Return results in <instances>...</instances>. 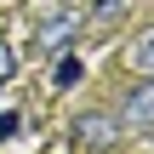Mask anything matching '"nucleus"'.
Listing matches in <instances>:
<instances>
[{
  "mask_svg": "<svg viewBox=\"0 0 154 154\" xmlns=\"http://www.w3.org/2000/svg\"><path fill=\"white\" fill-rule=\"evenodd\" d=\"M11 74H17V51H11V46H6V40H0V86H6V80H11Z\"/></svg>",
  "mask_w": 154,
  "mask_h": 154,
  "instance_id": "7",
  "label": "nucleus"
},
{
  "mask_svg": "<svg viewBox=\"0 0 154 154\" xmlns=\"http://www.w3.org/2000/svg\"><path fill=\"white\" fill-rule=\"evenodd\" d=\"M114 114H120V131H154V80L131 86L126 103H120Z\"/></svg>",
  "mask_w": 154,
  "mask_h": 154,
  "instance_id": "2",
  "label": "nucleus"
},
{
  "mask_svg": "<svg viewBox=\"0 0 154 154\" xmlns=\"http://www.w3.org/2000/svg\"><path fill=\"white\" fill-rule=\"evenodd\" d=\"M74 34H80V17H74V11H57V17H46V23L34 29V46H40L46 57H63V51L74 46Z\"/></svg>",
  "mask_w": 154,
  "mask_h": 154,
  "instance_id": "3",
  "label": "nucleus"
},
{
  "mask_svg": "<svg viewBox=\"0 0 154 154\" xmlns=\"http://www.w3.org/2000/svg\"><path fill=\"white\" fill-rule=\"evenodd\" d=\"M74 143L80 149H114L120 143V114L114 109H86L74 120Z\"/></svg>",
  "mask_w": 154,
  "mask_h": 154,
  "instance_id": "1",
  "label": "nucleus"
},
{
  "mask_svg": "<svg viewBox=\"0 0 154 154\" xmlns=\"http://www.w3.org/2000/svg\"><path fill=\"white\" fill-rule=\"evenodd\" d=\"M126 57H131V69H137L143 80H154V29H143V34L131 40V51H126Z\"/></svg>",
  "mask_w": 154,
  "mask_h": 154,
  "instance_id": "4",
  "label": "nucleus"
},
{
  "mask_svg": "<svg viewBox=\"0 0 154 154\" xmlns=\"http://www.w3.org/2000/svg\"><path fill=\"white\" fill-rule=\"evenodd\" d=\"M80 74H86V69H80V57H69V51H63V63L51 69V86H57V91H69V86H80Z\"/></svg>",
  "mask_w": 154,
  "mask_h": 154,
  "instance_id": "5",
  "label": "nucleus"
},
{
  "mask_svg": "<svg viewBox=\"0 0 154 154\" xmlns=\"http://www.w3.org/2000/svg\"><path fill=\"white\" fill-rule=\"evenodd\" d=\"M120 6H126V0H91V17H97V23H103V17H114V11H120Z\"/></svg>",
  "mask_w": 154,
  "mask_h": 154,
  "instance_id": "8",
  "label": "nucleus"
},
{
  "mask_svg": "<svg viewBox=\"0 0 154 154\" xmlns=\"http://www.w3.org/2000/svg\"><path fill=\"white\" fill-rule=\"evenodd\" d=\"M17 131H23V114L17 109H0V143H11Z\"/></svg>",
  "mask_w": 154,
  "mask_h": 154,
  "instance_id": "6",
  "label": "nucleus"
}]
</instances>
